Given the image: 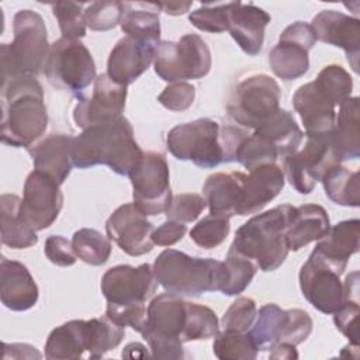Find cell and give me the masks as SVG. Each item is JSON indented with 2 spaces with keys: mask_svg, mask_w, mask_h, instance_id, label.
Returning a JSON list of instances; mask_svg holds the SVG:
<instances>
[{
  "mask_svg": "<svg viewBox=\"0 0 360 360\" xmlns=\"http://www.w3.org/2000/svg\"><path fill=\"white\" fill-rule=\"evenodd\" d=\"M156 46L125 35L110 52L107 75L111 80L122 86L134 83L153 62Z\"/></svg>",
  "mask_w": 360,
  "mask_h": 360,
  "instance_id": "obj_19",
  "label": "cell"
},
{
  "mask_svg": "<svg viewBox=\"0 0 360 360\" xmlns=\"http://www.w3.org/2000/svg\"><path fill=\"white\" fill-rule=\"evenodd\" d=\"M235 1L231 3H202L188 15L190 22L200 31L224 32L228 31L229 13Z\"/></svg>",
  "mask_w": 360,
  "mask_h": 360,
  "instance_id": "obj_43",
  "label": "cell"
},
{
  "mask_svg": "<svg viewBox=\"0 0 360 360\" xmlns=\"http://www.w3.org/2000/svg\"><path fill=\"white\" fill-rule=\"evenodd\" d=\"M343 273L311 252L300 270V288L304 298L319 312L333 314L346 301Z\"/></svg>",
  "mask_w": 360,
  "mask_h": 360,
  "instance_id": "obj_13",
  "label": "cell"
},
{
  "mask_svg": "<svg viewBox=\"0 0 360 360\" xmlns=\"http://www.w3.org/2000/svg\"><path fill=\"white\" fill-rule=\"evenodd\" d=\"M105 316H108L117 325L125 328L131 326L136 332H142L146 323V307L145 304L138 305H112L107 304Z\"/></svg>",
  "mask_w": 360,
  "mask_h": 360,
  "instance_id": "obj_52",
  "label": "cell"
},
{
  "mask_svg": "<svg viewBox=\"0 0 360 360\" xmlns=\"http://www.w3.org/2000/svg\"><path fill=\"white\" fill-rule=\"evenodd\" d=\"M270 20V14L253 3L235 1L229 13L228 31L245 53L256 56L263 48L264 28Z\"/></svg>",
  "mask_w": 360,
  "mask_h": 360,
  "instance_id": "obj_21",
  "label": "cell"
},
{
  "mask_svg": "<svg viewBox=\"0 0 360 360\" xmlns=\"http://www.w3.org/2000/svg\"><path fill=\"white\" fill-rule=\"evenodd\" d=\"M100 287L107 304L138 305L153 297L158 281L148 263L138 267L118 264L103 274Z\"/></svg>",
  "mask_w": 360,
  "mask_h": 360,
  "instance_id": "obj_14",
  "label": "cell"
},
{
  "mask_svg": "<svg viewBox=\"0 0 360 360\" xmlns=\"http://www.w3.org/2000/svg\"><path fill=\"white\" fill-rule=\"evenodd\" d=\"M249 135L250 134L248 132L246 128H240L235 125H225L219 128L218 142L222 152V163L238 162L239 149Z\"/></svg>",
  "mask_w": 360,
  "mask_h": 360,
  "instance_id": "obj_53",
  "label": "cell"
},
{
  "mask_svg": "<svg viewBox=\"0 0 360 360\" xmlns=\"http://www.w3.org/2000/svg\"><path fill=\"white\" fill-rule=\"evenodd\" d=\"M73 139L72 135L51 134L31 145L27 150L32 158L35 170L45 173L60 186L73 167Z\"/></svg>",
  "mask_w": 360,
  "mask_h": 360,
  "instance_id": "obj_23",
  "label": "cell"
},
{
  "mask_svg": "<svg viewBox=\"0 0 360 360\" xmlns=\"http://www.w3.org/2000/svg\"><path fill=\"white\" fill-rule=\"evenodd\" d=\"M302 142L298 150L284 158L283 172L300 194H309L315 184L342 160L333 146L330 132L305 134Z\"/></svg>",
  "mask_w": 360,
  "mask_h": 360,
  "instance_id": "obj_9",
  "label": "cell"
},
{
  "mask_svg": "<svg viewBox=\"0 0 360 360\" xmlns=\"http://www.w3.org/2000/svg\"><path fill=\"white\" fill-rule=\"evenodd\" d=\"M45 357L49 360L87 357V321L73 319L55 328L46 339Z\"/></svg>",
  "mask_w": 360,
  "mask_h": 360,
  "instance_id": "obj_30",
  "label": "cell"
},
{
  "mask_svg": "<svg viewBox=\"0 0 360 360\" xmlns=\"http://www.w3.org/2000/svg\"><path fill=\"white\" fill-rule=\"evenodd\" d=\"M160 10H163L169 15H180L188 11L193 6V1H169V3H159Z\"/></svg>",
  "mask_w": 360,
  "mask_h": 360,
  "instance_id": "obj_59",
  "label": "cell"
},
{
  "mask_svg": "<svg viewBox=\"0 0 360 360\" xmlns=\"http://www.w3.org/2000/svg\"><path fill=\"white\" fill-rule=\"evenodd\" d=\"M212 352L219 360H253L257 357V347L249 332H224L215 336Z\"/></svg>",
  "mask_w": 360,
  "mask_h": 360,
  "instance_id": "obj_40",
  "label": "cell"
},
{
  "mask_svg": "<svg viewBox=\"0 0 360 360\" xmlns=\"http://www.w3.org/2000/svg\"><path fill=\"white\" fill-rule=\"evenodd\" d=\"M127 100V86L118 84L107 73L94 79L91 97L77 96L73 120L77 127L86 129L122 117Z\"/></svg>",
  "mask_w": 360,
  "mask_h": 360,
  "instance_id": "obj_15",
  "label": "cell"
},
{
  "mask_svg": "<svg viewBox=\"0 0 360 360\" xmlns=\"http://www.w3.org/2000/svg\"><path fill=\"white\" fill-rule=\"evenodd\" d=\"M255 132L269 139L276 146L280 158H285L298 150L304 141V132L298 127L294 115L281 108L270 120L256 128Z\"/></svg>",
  "mask_w": 360,
  "mask_h": 360,
  "instance_id": "obj_32",
  "label": "cell"
},
{
  "mask_svg": "<svg viewBox=\"0 0 360 360\" xmlns=\"http://www.w3.org/2000/svg\"><path fill=\"white\" fill-rule=\"evenodd\" d=\"M38 285L27 266L1 257L0 260V300L11 311H27L38 301Z\"/></svg>",
  "mask_w": 360,
  "mask_h": 360,
  "instance_id": "obj_24",
  "label": "cell"
},
{
  "mask_svg": "<svg viewBox=\"0 0 360 360\" xmlns=\"http://www.w3.org/2000/svg\"><path fill=\"white\" fill-rule=\"evenodd\" d=\"M316 41L339 46L346 52L352 69L359 72L360 20L336 10L318 13L311 22Z\"/></svg>",
  "mask_w": 360,
  "mask_h": 360,
  "instance_id": "obj_18",
  "label": "cell"
},
{
  "mask_svg": "<svg viewBox=\"0 0 360 360\" xmlns=\"http://www.w3.org/2000/svg\"><path fill=\"white\" fill-rule=\"evenodd\" d=\"M280 38H285V39L298 42V44L307 46L308 49H312L316 42V37H315V32H314L311 24L304 22V21H295V22L290 24L288 27H285L284 31L280 34Z\"/></svg>",
  "mask_w": 360,
  "mask_h": 360,
  "instance_id": "obj_56",
  "label": "cell"
},
{
  "mask_svg": "<svg viewBox=\"0 0 360 360\" xmlns=\"http://www.w3.org/2000/svg\"><path fill=\"white\" fill-rule=\"evenodd\" d=\"M121 356L125 359H145V357H149V353H148V349L142 343L132 342V343H128L122 349Z\"/></svg>",
  "mask_w": 360,
  "mask_h": 360,
  "instance_id": "obj_58",
  "label": "cell"
},
{
  "mask_svg": "<svg viewBox=\"0 0 360 360\" xmlns=\"http://www.w3.org/2000/svg\"><path fill=\"white\" fill-rule=\"evenodd\" d=\"M330 135L340 160L357 159L360 156L359 97H349L339 105Z\"/></svg>",
  "mask_w": 360,
  "mask_h": 360,
  "instance_id": "obj_31",
  "label": "cell"
},
{
  "mask_svg": "<svg viewBox=\"0 0 360 360\" xmlns=\"http://www.w3.org/2000/svg\"><path fill=\"white\" fill-rule=\"evenodd\" d=\"M153 229L152 222L134 202L118 207L105 222L108 238L129 256H142L153 249Z\"/></svg>",
  "mask_w": 360,
  "mask_h": 360,
  "instance_id": "obj_17",
  "label": "cell"
},
{
  "mask_svg": "<svg viewBox=\"0 0 360 360\" xmlns=\"http://www.w3.org/2000/svg\"><path fill=\"white\" fill-rule=\"evenodd\" d=\"M187 228L183 222L167 219L162 225L153 229L152 240L158 246H172L183 239L186 235Z\"/></svg>",
  "mask_w": 360,
  "mask_h": 360,
  "instance_id": "obj_55",
  "label": "cell"
},
{
  "mask_svg": "<svg viewBox=\"0 0 360 360\" xmlns=\"http://www.w3.org/2000/svg\"><path fill=\"white\" fill-rule=\"evenodd\" d=\"M143 155L125 117L93 125L73 139L72 160L79 169L107 165L114 173L128 176Z\"/></svg>",
  "mask_w": 360,
  "mask_h": 360,
  "instance_id": "obj_2",
  "label": "cell"
},
{
  "mask_svg": "<svg viewBox=\"0 0 360 360\" xmlns=\"http://www.w3.org/2000/svg\"><path fill=\"white\" fill-rule=\"evenodd\" d=\"M245 176L242 172H218L207 177L202 194L211 215L231 218L236 214L242 198Z\"/></svg>",
  "mask_w": 360,
  "mask_h": 360,
  "instance_id": "obj_25",
  "label": "cell"
},
{
  "mask_svg": "<svg viewBox=\"0 0 360 360\" xmlns=\"http://www.w3.org/2000/svg\"><path fill=\"white\" fill-rule=\"evenodd\" d=\"M294 211L295 207L283 204L255 215L238 228L229 250L246 256L262 271L277 270L290 252L285 232Z\"/></svg>",
  "mask_w": 360,
  "mask_h": 360,
  "instance_id": "obj_3",
  "label": "cell"
},
{
  "mask_svg": "<svg viewBox=\"0 0 360 360\" xmlns=\"http://www.w3.org/2000/svg\"><path fill=\"white\" fill-rule=\"evenodd\" d=\"M309 49L298 42L278 38V42L269 53V63L273 73L285 80H295L309 69Z\"/></svg>",
  "mask_w": 360,
  "mask_h": 360,
  "instance_id": "obj_33",
  "label": "cell"
},
{
  "mask_svg": "<svg viewBox=\"0 0 360 360\" xmlns=\"http://www.w3.org/2000/svg\"><path fill=\"white\" fill-rule=\"evenodd\" d=\"M219 125L211 118H198L173 127L166 136L169 152L179 160H190L201 169L222 163L218 142Z\"/></svg>",
  "mask_w": 360,
  "mask_h": 360,
  "instance_id": "obj_11",
  "label": "cell"
},
{
  "mask_svg": "<svg viewBox=\"0 0 360 360\" xmlns=\"http://www.w3.org/2000/svg\"><path fill=\"white\" fill-rule=\"evenodd\" d=\"M125 328L112 322L108 316L87 321V357L100 359L115 349L124 339Z\"/></svg>",
  "mask_w": 360,
  "mask_h": 360,
  "instance_id": "obj_36",
  "label": "cell"
},
{
  "mask_svg": "<svg viewBox=\"0 0 360 360\" xmlns=\"http://www.w3.org/2000/svg\"><path fill=\"white\" fill-rule=\"evenodd\" d=\"M257 271V266L243 255L228 250L225 262H221L218 271V291L225 295L243 292Z\"/></svg>",
  "mask_w": 360,
  "mask_h": 360,
  "instance_id": "obj_35",
  "label": "cell"
},
{
  "mask_svg": "<svg viewBox=\"0 0 360 360\" xmlns=\"http://www.w3.org/2000/svg\"><path fill=\"white\" fill-rule=\"evenodd\" d=\"M1 243L11 249H27L38 242L35 231L21 215V198L15 194L0 197Z\"/></svg>",
  "mask_w": 360,
  "mask_h": 360,
  "instance_id": "obj_29",
  "label": "cell"
},
{
  "mask_svg": "<svg viewBox=\"0 0 360 360\" xmlns=\"http://www.w3.org/2000/svg\"><path fill=\"white\" fill-rule=\"evenodd\" d=\"M44 73L53 87L75 94L97 77L94 59L86 45L63 37L51 44Z\"/></svg>",
  "mask_w": 360,
  "mask_h": 360,
  "instance_id": "obj_10",
  "label": "cell"
},
{
  "mask_svg": "<svg viewBox=\"0 0 360 360\" xmlns=\"http://www.w3.org/2000/svg\"><path fill=\"white\" fill-rule=\"evenodd\" d=\"M72 248L82 262L91 266L104 264L111 255L110 238L91 228H82L73 233Z\"/></svg>",
  "mask_w": 360,
  "mask_h": 360,
  "instance_id": "obj_39",
  "label": "cell"
},
{
  "mask_svg": "<svg viewBox=\"0 0 360 360\" xmlns=\"http://www.w3.org/2000/svg\"><path fill=\"white\" fill-rule=\"evenodd\" d=\"M136 208L145 215L165 212L172 201L169 165L159 152H143L138 165L128 174Z\"/></svg>",
  "mask_w": 360,
  "mask_h": 360,
  "instance_id": "obj_12",
  "label": "cell"
},
{
  "mask_svg": "<svg viewBox=\"0 0 360 360\" xmlns=\"http://www.w3.org/2000/svg\"><path fill=\"white\" fill-rule=\"evenodd\" d=\"M256 315V302L249 297H239L225 311L221 321V326L224 332L243 333L252 328Z\"/></svg>",
  "mask_w": 360,
  "mask_h": 360,
  "instance_id": "obj_46",
  "label": "cell"
},
{
  "mask_svg": "<svg viewBox=\"0 0 360 360\" xmlns=\"http://www.w3.org/2000/svg\"><path fill=\"white\" fill-rule=\"evenodd\" d=\"M359 236L360 221L357 218L340 221L329 228L312 252L345 273L350 256L359 250Z\"/></svg>",
  "mask_w": 360,
  "mask_h": 360,
  "instance_id": "obj_26",
  "label": "cell"
},
{
  "mask_svg": "<svg viewBox=\"0 0 360 360\" xmlns=\"http://www.w3.org/2000/svg\"><path fill=\"white\" fill-rule=\"evenodd\" d=\"M63 205L60 186L42 172H31L24 183L21 215L37 232L49 228Z\"/></svg>",
  "mask_w": 360,
  "mask_h": 360,
  "instance_id": "obj_16",
  "label": "cell"
},
{
  "mask_svg": "<svg viewBox=\"0 0 360 360\" xmlns=\"http://www.w3.org/2000/svg\"><path fill=\"white\" fill-rule=\"evenodd\" d=\"M270 359L274 360H291V359H298V353L295 350V346L290 343H277L270 349Z\"/></svg>",
  "mask_w": 360,
  "mask_h": 360,
  "instance_id": "obj_57",
  "label": "cell"
},
{
  "mask_svg": "<svg viewBox=\"0 0 360 360\" xmlns=\"http://www.w3.org/2000/svg\"><path fill=\"white\" fill-rule=\"evenodd\" d=\"M322 184L326 197L342 207L360 205V174L342 165L332 167L323 177Z\"/></svg>",
  "mask_w": 360,
  "mask_h": 360,
  "instance_id": "obj_34",
  "label": "cell"
},
{
  "mask_svg": "<svg viewBox=\"0 0 360 360\" xmlns=\"http://www.w3.org/2000/svg\"><path fill=\"white\" fill-rule=\"evenodd\" d=\"M14 39L1 44V82L44 72L51 45L44 18L32 10H20L13 18Z\"/></svg>",
  "mask_w": 360,
  "mask_h": 360,
  "instance_id": "obj_4",
  "label": "cell"
},
{
  "mask_svg": "<svg viewBox=\"0 0 360 360\" xmlns=\"http://www.w3.org/2000/svg\"><path fill=\"white\" fill-rule=\"evenodd\" d=\"M284 315L285 311L277 304H266L259 309L252 328L248 330L259 352L270 350L278 343Z\"/></svg>",
  "mask_w": 360,
  "mask_h": 360,
  "instance_id": "obj_37",
  "label": "cell"
},
{
  "mask_svg": "<svg viewBox=\"0 0 360 360\" xmlns=\"http://www.w3.org/2000/svg\"><path fill=\"white\" fill-rule=\"evenodd\" d=\"M278 158L276 146L257 132L250 134L245 139L238 153V162L249 172L260 166L273 165Z\"/></svg>",
  "mask_w": 360,
  "mask_h": 360,
  "instance_id": "obj_41",
  "label": "cell"
},
{
  "mask_svg": "<svg viewBox=\"0 0 360 360\" xmlns=\"http://www.w3.org/2000/svg\"><path fill=\"white\" fill-rule=\"evenodd\" d=\"M330 228L326 210L318 204H304L295 207L294 215L285 232L290 250H300L314 240L322 239Z\"/></svg>",
  "mask_w": 360,
  "mask_h": 360,
  "instance_id": "obj_27",
  "label": "cell"
},
{
  "mask_svg": "<svg viewBox=\"0 0 360 360\" xmlns=\"http://www.w3.org/2000/svg\"><path fill=\"white\" fill-rule=\"evenodd\" d=\"M219 333V322L215 312L200 304L186 301V321L180 335L183 343L205 340Z\"/></svg>",
  "mask_w": 360,
  "mask_h": 360,
  "instance_id": "obj_38",
  "label": "cell"
},
{
  "mask_svg": "<svg viewBox=\"0 0 360 360\" xmlns=\"http://www.w3.org/2000/svg\"><path fill=\"white\" fill-rule=\"evenodd\" d=\"M221 262L193 257L176 249L163 250L153 263V276L166 291L180 297H198L218 291Z\"/></svg>",
  "mask_w": 360,
  "mask_h": 360,
  "instance_id": "obj_5",
  "label": "cell"
},
{
  "mask_svg": "<svg viewBox=\"0 0 360 360\" xmlns=\"http://www.w3.org/2000/svg\"><path fill=\"white\" fill-rule=\"evenodd\" d=\"M44 253L51 263L60 267L73 266L77 260V256L72 248V242L60 235H51L46 238Z\"/></svg>",
  "mask_w": 360,
  "mask_h": 360,
  "instance_id": "obj_54",
  "label": "cell"
},
{
  "mask_svg": "<svg viewBox=\"0 0 360 360\" xmlns=\"http://www.w3.org/2000/svg\"><path fill=\"white\" fill-rule=\"evenodd\" d=\"M314 82L335 105L347 100L353 90L352 76L339 65L325 66Z\"/></svg>",
  "mask_w": 360,
  "mask_h": 360,
  "instance_id": "obj_42",
  "label": "cell"
},
{
  "mask_svg": "<svg viewBox=\"0 0 360 360\" xmlns=\"http://www.w3.org/2000/svg\"><path fill=\"white\" fill-rule=\"evenodd\" d=\"M120 21L121 30L127 37L142 42L158 45L160 42V21L159 3L125 1Z\"/></svg>",
  "mask_w": 360,
  "mask_h": 360,
  "instance_id": "obj_28",
  "label": "cell"
},
{
  "mask_svg": "<svg viewBox=\"0 0 360 360\" xmlns=\"http://www.w3.org/2000/svg\"><path fill=\"white\" fill-rule=\"evenodd\" d=\"M195 98V87L186 82L170 83L159 94L158 101L170 111H186L190 108Z\"/></svg>",
  "mask_w": 360,
  "mask_h": 360,
  "instance_id": "obj_51",
  "label": "cell"
},
{
  "mask_svg": "<svg viewBox=\"0 0 360 360\" xmlns=\"http://www.w3.org/2000/svg\"><path fill=\"white\" fill-rule=\"evenodd\" d=\"M284 183V172L276 163L250 170L243 180L242 198L236 210V215L245 217L260 212L274 197L280 194Z\"/></svg>",
  "mask_w": 360,
  "mask_h": 360,
  "instance_id": "obj_20",
  "label": "cell"
},
{
  "mask_svg": "<svg viewBox=\"0 0 360 360\" xmlns=\"http://www.w3.org/2000/svg\"><path fill=\"white\" fill-rule=\"evenodd\" d=\"M292 107L304 124L305 134L332 132L336 120V105L315 82L305 83L295 90Z\"/></svg>",
  "mask_w": 360,
  "mask_h": 360,
  "instance_id": "obj_22",
  "label": "cell"
},
{
  "mask_svg": "<svg viewBox=\"0 0 360 360\" xmlns=\"http://www.w3.org/2000/svg\"><path fill=\"white\" fill-rule=\"evenodd\" d=\"M186 321V301L173 292L155 297L146 308V323L141 332L153 359H183L180 335Z\"/></svg>",
  "mask_w": 360,
  "mask_h": 360,
  "instance_id": "obj_6",
  "label": "cell"
},
{
  "mask_svg": "<svg viewBox=\"0 0 360 360\" xmlns=\"http://www.w3.org/2000/svg\"><path fill=\"white\" fill-rule=\"evenodd\" d=\"M229 231V218L210 214L191 228L190 238L197 246L202 249H214L226 239Z\"/></svg>",
  "mask_w": 360,
  "mask_h": 360,
  "instance_id": "obj_45",
  "label": "cell"
},
{
  "mask_svg": "<svg viewBox=\"0 0 360 360\" xmlns=\"http://www.w3.org/2000/svg\"><path fill=\"white\" fill-rule=\"evenodd\" d=\"M312 326V319L307 311L300 308L287 309L278 335V343H290L297 346L311 335Z\"/></svg>",
  "mask_w": 360,
  "mask_h": 360,
  "instance_id": "obj_48",
  "label": "cell"
},
{
  "mask_svg": "<svg viewBox=\"0 0 360 360\" xmlns=\"http://www.w3.org/2000/svg\"><path fill=\"white\" fill-rule=\"evenodd\" d=\"M155 73L165 82L177 83L202 79L211 69V51L197 34L179 41H160L153 56Z\"/></svg>",
  "mask_w": 360,
  "mask_h": 360,
  "instance_id": "obj_7",
  "label": "cell"
},
{
  "mask_svg": "<svg viewBox=\"0 0 360 360\" xmlns=\"http://www.w3.org/2000/svg\"><path fill=\"white\" fill-rule=\"evenodd\" d=\"M44 90L35 76H18L1 83V142L30 148L46 131Z\"/></svg>",
  "mask_w": 360,
  "mask_h": 360,
  "instance_id": "obj_1",
  "label": "cell"
},
{
  "mask_svg": "<svg viewBox=\"0 0 360 360\" xmlns=\"http://www.w3.org/2000/svg\"><path fill=\"white\" fill-rule=\"evenodd\" d=\"M122 11L121 1H93L84 10V20L91 31H108L120 24Z\"/></svg>",
  "mask_w": 360,
  "mask_h": 360,
  "instance_id": "obj_47",
  "label": "cell"
},
{
  "mask_svg": "<svg viewBox=\"0 0 360 360\" xmlns=\"http://www.w3.org/2000/svg\"><path fill=\"white\" fill-rule=\"evenodd\" d=\"M281 90L277 82L263 73L242 79L232 90L226 110L242 128L256 129L280 110Z\"/></svg>",
  "mask_w": 360,
  "mask_h": 360,
  "instance_id": "obj_8",
  "label": "cell"
},
{
  "mask_svg": "<svg viewBox=\"0 0 360 360\" xmlns=\"http://www.w3.org/2000/svg\"><path fill=\"white\" fill-rule=\"evenodd\" d=\"M205 207L207 202L202 195L195 193H181L172 197V201L165 212L167 219L184 224L195 221Z\"/></svg>",
  "mask_w": 360,
  "mask_h": 360,
  "instance_id": "obj_49",
  "label": "cell"
},
{
  "mask_svg": "<svg viewBox=\"0 0 360 360\" xmlns=\"http://www.w3.org/2000/svg\"><path fill=\"white\" fill-rule=\"evenodd\" d=\"M84 3L75 1H58L52 4V13L58 20L63 38L79 39L86 35V20H84Z\"/></svg>",
  "mask_w": 360,
  "mask_h": 360,
  "instance_id": "obj_44",
  "label": "cell"
},
{
  "mask_svg": "<svg viewBox=\"0 0 360 360\" xmlns=\"http://www.w3.org/2000/svg\"><path fill=\"white\" fill-rule=\"evenodd\" d=\"M359 300H346L342 307L333 312V322L336 328L345 335L350 346L359 347Z\"/></svg>",
  "mask_w": 360,
  "mask_h": 360,
  "instance_id": "obj_50",
  "label": "cell"
}]
</instances>
